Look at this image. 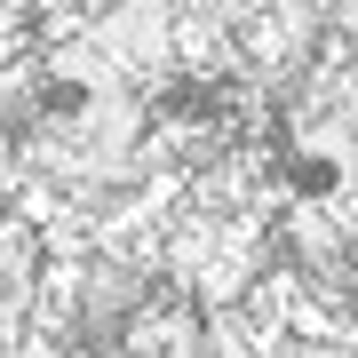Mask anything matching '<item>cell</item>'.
Listing matches in <instances>:
<instances>
[{
    "label": "cell",
    "mask_w": 358,
    "mask_h": 358,
    "mask_svg": "<svg viewBox=\"0 0 358 358\" xmlns=\"http://www.w3.org/2000/svg\"><path fill=\"white\" fill-rule=\"evenodd\" d=\"M0 215H16V136L0 128Z\"/></svg>",
    "instance_id": "1"
}]
</instances>
